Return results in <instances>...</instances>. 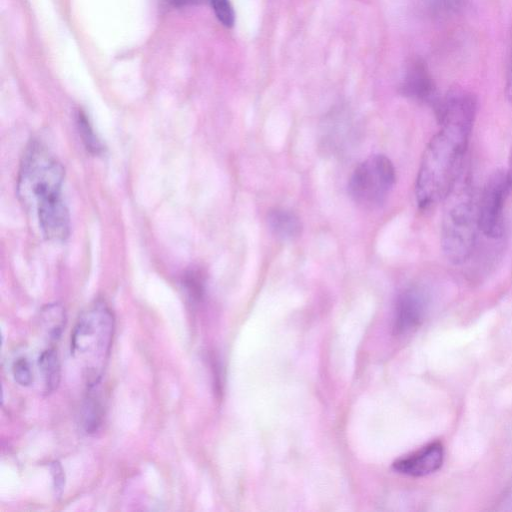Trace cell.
I'll use <instances>...</instances> for the list:
<instances>
[{"instance_id":"7","label":"cell","mask_w":512,"mask_h":512,"mask_svg":"<svg viewBox=\"0 0 512 512\" xmlns=\"http://www.w3.org/2000/svg\"><path fill=\"white\" fill-rule=\"evenodd\" d=\"M428 296L419 287H410L399 296L396 306L395 330L405 334L416 329L428 310Z\"/></svg>"},{"instance_id":"20","label":"cell","mask_w":512,"mask_h":512,"mask_svg":"<svg viewBox=\"0 0 512 512\" xmlns=\"http://www.w3.org/2000/svg\"><path fill=\"white\" fill-rule=\"evenodd\" d=\"M497 510L512 511V482L505 489L503 495L501 496Z\"/></svg>"},{"instance_id":"1","label":"cell","mask_w":512,"mask_h":512,"mask_svg":"<svg viewBox=\"0 0 512 512\" xmlns=\"http://www.w3.org/2000/svg\"><path fill=\"white\" fill-rule=\"evenodd\" d=\"M475 118L447 113L438 118L440 130L427 144L418 169L415 195L421 209L443 201L461 173Z\"/></svg>"},{"instance_id":"18","label":"cell","mask_w":512,"mask_h":512,"mask_svg":"<svg viewBox=\"0 0 512 512\" xmlns=\"http://www.w3.org/2000/svg\"><path fill=\"white\" fill-rule=\"evenodd\" d=\"M434 10L447 16L458 13L464 6V0H432Z\"/></svg>"},{"instance_id":"14","label":"cell","mask_w":512,"mask_h":512,"mask_svg":"<svg viewBox=\"0 0 512 512\" xmlns=\"http://www.w3.org/2000/svg\"><path fill=\"white\" fill-rule=\"evenodd\" d=\"M102 410L99 402L89 396L85 402L82 414V423L87 433H94L101 424Z\"/></svg>"},{"instance_id":"16","label":"cell","mask_w":512,"mask_h":512,"mask_svg":"<svg viewBox=\"0 0 512 512\" xmlns=\"http://www.w3.org/2000/svg\"><path fill=\"white\" fill-rule=\"evenodd\" d=\"M218 20L226 27L234 24V11L229 0H209Z\"/></svg>"},{"instance_id":"6","label":"cell","mask_w":512,"mask_h":512,"mask_svg":"<svg viewBox=\"0 0 512 512\" xmlns=\"http://www.w3.org/2000/svg\"><path fill=\"white\" fill-rule=\"evenodd\" d=\"M512 191L506 170L494 172L486 181L478 198V227L487 238L500 239L504 233V208Z\"/></svg>"},{"instance_id":"2","label":"cell","mask_w":512,"mask_h":512,"mask_svg":"<svg viewBox=\"0 0 512 512\" xmlns=\"http://www.w3.org/2000/svg\"><path fill=\"white\" fill-rule=\"evenodd\" d=\"M443 202L441 248L451 264L462 265L472 256L479 231L478 199L463 170Z\"/></svg>"},{"instance_id":"10","label":"cell","mask_w":512,"mask_h":512,"mask_svg":"<svg viewBox=\"0 0 512 512\" xmlns=\"http://www.w3.org/2000/svg\"><path fill=\"white\" fill-rule=\"evenodd\" d=\"M37 216L42 233L47 239L62 241L68 237L70 217L62 198L40 206Z\"/></svg>"},{"instance_id":"22","label":"cell","mask_w":512,"mask_h":512,"mask_svg":"<svg viewBox=\"0 0 512 512\" xmlns=\"http://www.w3.org/2000/svg\"><path fill=\"white\" fill-rule=\"evenodd\" d=\"M175 6H186L190 4H196L203 0H169Z\"/></svg>"},{"instance_id":"21","label":"cell","mask_w":512,"mask_h":512,"mask_svg":"<svg viewBox=\"0 0 512 512\" xmlns=\"http://www.w3.org/2000/svg\"><path fill=\"white\" fill-rule=\"evenodd\" d=\"M505 95L508 101L512 102V49L505 78Z\"/></svg>"},{"instance_id":"5","label":"cell","mask_w":512,"mask_h":512,"mask_svg":"<svg viewBox=\"0 0 512 512\" xmlns=\"http://www.w3.org/2000/svg\"><path fill=\"white\" fill-rule=\"evenodd\" d=\"M395 179V169L389 158L372 155L354 169L349 192L354 201L364 207L379 206L392 190Z\"/></svg>"},{"instance_id":"13","label":"cell","mask_w":512,"mask_h":512,"mask_svg":"<svg viewBox=\"0 0 512 512\" xmlns=\"http://www.w3.org/2000/svg\"><path fill=\"white\" fill-rule=\"evenodd\" d=\"M38 365L44 379L46 392L55 390L60 381V364L54 348L45 349L39 356Z\"/></svg>"},{"instance_id":"11","label":"cell","mask_w":512,"mask_h":512,"mask_svg":"<svg viewBox=\"0 0 512 512\" xmlns=\"http://www.w3.org/2000/svg\"><path fill=\"white\" fill-rule=\"evenodd\" d=\"M267 225L271 233L279 240L293 241L302 232V223L292 211L274 208L267 214Z\"/></svg>"},{"instance_id":"8","label":"cell","mask_w":512,"mask_h":512,"mask_svg":"<svg viewBox=\"0 0 512 512\" xmlns=\"http://www.w3.org/2000/svg\"><path fill=\"white\" fill-rule=\"evenodd\" d=\"M401 91L406 97L432 107L440 97L426 64L421 60L413 61L408 67Z\"/></svg>"},{"instance_id":"12","label":"cell","mask_w":512,"mask_h":512,"mask_svg":"<svg viewBox=\"0 0 512 512\" xmlns=\"http://www.w3.org/2000/svg\"><path fill=\"white\" fill-rule=\"evenodd\" d=\"M65 322V309L59 303L48 304L40 312V324L52 341L60 338Z\"/></svg>"},{"instance_id":"15","label":"cell","mask_w":512,"mask_h":512,"mask_svg":"<svg viewBox=\"0 0 512 512\" xmlns=\"http://www.w3.org/2000/svg\"><path fill=\"white\" fill-rule=\"evenodd\" d=\"M77 126L86 148L92 153H100L102 150L101 143L97 139L86 115L82 112H79L77 115Z\"/></svg>"},{"instance_id":"9","label":"cell","mask_w":512,"mask_h":512,"mask_svg":"<svg viewBox=\"0 0 512 512\" xmlns=\"http://www.w3.org/2000/svg\"><path fill=\"white\" fill-rule=\"evenodd\" d=\"M444 460V448L440 442H433L419 451L397 460L393 467L401 474L413 477L429 475L437 471Z\"/></svg>"},{"instance_id":"17","label":"cell","mask_w":512,"mask_h":512,"mask_svg":"<svg viewBox=\"0 0 512 512\" xmlns=\"http://www.w3.org/2000/svg\"><path fill=\"white\" fill-rule=\"evenodd\" d=\"M15 381L22 386H29L33 381L31 366L26 358H19L13 365Z\"/></svg>"},{"instance_id":"4","label":"cell","mask_w":512,"mask_h":512,"mask_svg":"<svg viewBox=\"0 0 512 512\" xmlns=\"http://www.w3.org/2000/svg\"><path fill=\"white\" fill-rule=\"evenodd\" d=\"M63 180L62 164L42 144L30 143L22 157L17 181L23 203L37 210L61 198Z\"/></svg>"},{"instance_id":"19","label":"cell","mask_w":512,"mask_h":512,"mask_svg":"<svg viewBox=\"0 0 512 512\" xmlns=\"http://www.w3.org/2000/svg\"><path fill=\"white\" fill-rule=\"evenodd\" d=\"M51 473L53 476V485L55 490V495L60 497L63 491L65 479H64V473L61 465L58 462L51 463Z\"/></svg>"},{"instance_id":"3","label":"cell","mask_w":512,"mask_h":512,"mask_svg":"<svg viewBox=\"0 0 512 512\" xmlns=\"http://www.w3.org/2000/svg\"><path fill=\"white\" fill-rule=\"evenodd\" d=\"M114 317L103 301L82 312L71 334V354L83 368L88 386H95L110 353Z\"/></svg>"},{"instance_id":"23","label":"cell","mask_w":512,"mask_h":512,"mask_svg":"<svg viewBox=\"0 0 512 512\" xmlns=\"http://www.w3.org/2000/svg\"><path fill=\"white\" fill-rule=\"evenodd\" d=\"M506 171L508 173L509 178L512 181V146H511L510 154H509V165H508V169Z\"/></svg>"}]
</instances>
